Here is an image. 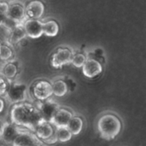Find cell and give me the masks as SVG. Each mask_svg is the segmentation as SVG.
<instances>
[{
	"label": "cell",
	"mask_w": 146,
	"mask_h": 146,
	"mask_svg": "<svg viewBox=\"0 0 146 146\" xmlns=\"http://www.w3.org/2000/svg\"><path fill=\"white\" fill-rule=\"evenodd\" d=\"M10 120L14 125L33 133L36 127L44 121L38 108L27 102L14 104L10 111Z\"/></svg>",
	"instance_id": "cell-1"
},
{
	"label": "cell",
	"mask_w": 146,
	"mask_h": 146,
	"mask_svg": "<svg viewBox=\"0 0 146 146\" xmlns=\"http://www.w3.org/2000/svg\"><path fill=\"white\" fill-rule=\"evenodd\" d=\"M97 127L104 139L111 140L120 134L122 128V123L116 115L108 113L103 115L98 119Z\"/></svg>",
	"instance_id": "cell-2"
},
{
	"label": "cell",
	"mask_w": 146,
	"mask_h": 146,
	"mask_svg": "<svg viewBox=\"0 0 146 146\" xmlns=\"http://www.w3.org/2000/svg\"><path fill=\"white\" fill-rule=\"evenodd\" d=\"M27 86L20 82L11 83L5 92V98L11 104L25 102L27 98Z\"/></svg>",
	"instance_id": "cell-3"
},
{
	"label": "cell",
	"mask_w": 146,
	"mask_h": 146,
	"mask_svg": "<svg viewBox=\"0 0 146 146\" xmlns=\"http://www.w3.org/2000/svg\"><path fill=\"white\" fill-rule=\"evenodd\" d=\"M20 132L14 139L13 146H39L40 140L36 137L34 133L19 127Z\"/></svg>",
	"instance_id": "cell-4"
},
{
	"label": "cell",
	"mask_w": 146,
	"mask_h": 146,
	"mask_svg": "<svg viewBox=\"0 0 146 146\" xmlns=\"http://www.w3.org/2000/svg\"><path fill=\"white\" fill-rule=\"evenodd\" d=\"M36 107L39 110L44 121L50 122L54 115L59 110L60 105L54 99L50 98L44 101H38Z\"/></svg>",
	"instance_id": "cell-5"
},
{
	"label": "cell",
	"mask_w": 146,
	"mask_h": 146,
	"mask_svg": "<svg viewBox=\"0 0 146 146\" xmlns=\"http://www.w3.org/2000/svg\"><path fill=\"white\" fill-rule=\"evenodd\" d=\"M74 53L68 48H59L53 54L51 58V65L55 68H61L62 66L71 62Z\"/></svg>",
	"instance_id": "cell-6"
},
{
	"label": "cell",
	"mask_w": 146,
	"mask_h": 146,
	"mask_svg": "<svg viewBox=\"0 0 146 146\" xmlns=\"http://www.w3.org/2000/svg\"><path fill=\"white\" fill-rule=\"evenodd\" d=\"M33 94L38 101H44L51 98L53 95L51 84L46 80H39L36 82L33 87Z\"/></svg>",
	"instance_id": "cell-7"
},
{
	"label": "cell",
	"mask_w": 146,
	"mask_h": 146,
	"mask_svg": "<svg viewBox=\"0 0 146 146\" xmlns=\"http://www.w3.org/2000/svg\"><path fill=\"white\" fill-rule=\"evenodd\" d=\"M23 27L26 35L32 38H38L43 34V22L38 19H27Z\"/></svg>",
	"instance_id": "cell-8"
},
{
	"label": "cell",
	"mask_w": 146,
	"mask_h": 146,
	"mask_svg": "<svg viewBox=\"0 0 146 146\" xmlns=\"http://www.w3.org/2000/svg\"><path fill=\"white\" fill-rule=\"evenodd\" d=\"M103 71L101 63L93 58H87L84 65L82 66L83 74L90 79L95 78L99 75Z\"/></svg>",
	"instance_id": "cell-9"
},
{
	"label": "cell",
	"mask_w": 146,
	"mask_h": 146,
	"mask_svg": "<svg viewBox=\"0 0 146 146\" xmlns=\"http://www.w3.org/2000/svg\"><path fill=\"white\" fill-rule=\"evenodd\" d=\"M7 16L17 24H23L27 19L25 13V8L21 3H16L9 5Z\"/></svg>",
	"instance_id": "cell-10"
},
{
	"label": "cell",
	"mask_w": 146,
	"mask_h": 146,
	"mask_svg": "<svg viewBox=\"0 0 146 146\" xmlns=\"http://www.w3.org/2000/svg\"><path fill=\"white\" fill-rule=\"evenodd\" d=\"M73 113L68 110L63 108H59V110L56 111V113L54 115L52 119L50 120V123L53 125V127H67L69 121L73 117Z\"/></svg>",
	"instance_id": "cell-11"
},
{
	"label": "cell",
	"mask_w": 146,
	"mask_h": 146,
	"mask_svg": "<svg viewBox=\"0 0 146 146\" xmlns=\"http://www.w3.org/2000/svg\"><path fill=\"white\" fill-rule=\"evenodd\" d=\"M44 12V3L38 0L30 2L25 8V13L27 19H39Z\"/></svg>",
	"instance_id": "cell-12"
},
{
	"label": "cell",
	"mask_w": 146,
	"mask_h": 146,
	"mask_svg": "<svg viewBox=\"0 0 146 146\" xmlns=\"http://www.w3.org/2000/svg\"><path fill=\"white\" fill-rule=\"evenodd\" d=\"M55 133V129L53 125L48 121H43L35 129L34 134L39 140H44L51 137Z\"/></svg>",
	"instance_id": "cell-13"
},
{
	"label": "cell",
	"mask_w": 146,
	"mask_h": 146,
	"mask_svg": "<svg viewBox=\"0 0 146 146\" xmlns=\"http://www.w3.org/2000/svg\"><path fill=\"white\" fill-rule=\"evenodd\" d=\"M20 128L19 127L9 123H3V129H2V136L1 139L8 144H12L14 139L19 133Z\"/></svg>",
	"instance_id": "cell-14"
},
{
	"label": "cell",
	"mask_w": 146,
	"mask_h": 146,
	"mask_svg": "<svg viewBox=\"0 0 146 146\" xmlns=\"http://www.w3.org/2000/svg\"><path fill=\"white\" fill-rule=\"evenodd\" d=\"M26 32L23 24H16L11 30L9 31L8 43L10 44H16L26 37Z\"/></svg>",
	"instance_id": "cell-15"
},
{
	"label": "cell",
	"mask_w": 146,
	"mask_h": 146,
	"mask_svg": "<svg viewBox=\"0 0 146 146\" xmlns=\"http://www.w3.org/2000/svg\"><path fill=\"white\" fill-rule=\"evenodd\" d=\"M84 121L83 119L80 116H73L69 121L67 128L72 133V135H78L83 129Z\"/></svg>",
	"instance_id": "cell-16"
},
{
	"label": "cell",
	"mask_w": 146,
	"mask_h": 146,
	"mask_svg": "<svg viewBox=\"0 0 146 146\" xmlns=\"http://www.w3.org/2000/svg\"><path fill=\"white\" fill-rule=\"evenodd\" d=\"M51 86H52L53 95H55L56 97H59V98L63 97L64 95H66L67 92H68V90L67 83L62 80H55L51 84Z\"/></svg>",
	"instance_id": "cell-17"
},
{
	"label": "cell",
	"mask_w": 146,
	"mask_h": 146,
	"mask_svg": "<svg viewBox=\"0 0 146 146\" xmlns=\"http://www.w3.org/2000/svg\"><path fill=\"white\" fill-rule=\"evenodd\" d=\"M59 32V26L55 21L43 22V33L49 37L56 36Z\"/></svg>",
	"instance_id": "cell-18"
},
{
	"label": "cell",
	"mask_w": 146,
	"mask_h": 146,
	"mask_svg": "<svg viewBox=\"0 0 146 146\" xmlns=\"http://www.w3.org/2000/svg\"><path fill=\"white\" fill-rule=\"evenodd\" d=\"M55 134H56V137L57 139V141L62 142V143H65V142L69 141L73 137L72 133L69 132V130L67 128V127H56L55 130Z\"/></svg>",
	"instance_id": "cell-19"
},
{
	"label": "cell",
	"mask_w": 146,
	"mask_h": 146,
	"mask_svg": "<svg viewBox=\"0 0 146 146\" xmlns=\"http://www.w3.org/2000/svg\"><path fill=\"white\" fill-rule=\"evenodd\" d=\"M17 67L15 64H14L13 62H7L3 68V76L8 80H10L12 79H14L16 74H17Z\"/></svg>",
	"instance_id": "cell-20"
},
{
	"label": "cell",
	"mask_w": 146,
	"mask_h": 146,
	"mask_svg": "<svg viewBox=\"0 0 146 146\" xmlns=\"http://www.w3.org/2000/svg\"><path fill=\"white\" fill-rule=\"evenodd\" d=\"M87 57L82 54V53H77V54H74L71 59V63L75 67V68H82V66L84 65V63L86 62Z\"/></svg>",
	"instance_id": "cell-21"
},
{
	"label": "cell",
	"mask_w": 146,
	"mask_h": 146,
	"mask_svg": "<svg viewBox=\"0 0 146 146\" xmlns=\"http://www.w3.org/2000/svg\"><path fill=\"white\" fill-rule=\"evenodd\" d=\"M12 50L8 45H1L0 47V59L7 61L12 56Z\"/></svg>",
	"instance_id": "cell-22"
},
{
	"label": "cell",
	"mask_w": 146,
	"mask_h": 146,
	"mask_svg": "<svg viewBox=\"0 0 146 146\" xmlns=\"http://www.w3.org/2000/svg\"><path fill=\"white\" fill-rule=\"evenodd\" d=\"M9 4L3 2H0V26H3L5 21L7 20V11Z\"/></svg>",
	"instance_id": "cell-23"
},
{
	"label": "cell",
	"mask_w": 146,
	"mask_h": 146,
	"mask_svg": "<svg viewBox=\"0 0 146 146\" xmlns=\"http://www.w3.org/2000/svg\"><path fill=\"white\" fill-rule=\"evenodd\" d=\"M7 88H8V84H7L5 79L0 75V97L5 94Z\"/></svg>",
	"instance_id": "cell-24"
},
{
	"label": "cell",
	"mask_w": 146,
	"mask_h": 146,
	"mask_svg": "<svg viewBox=\"0 0 146 146\" xmlns=\"http://www.w3.org/2000/svg\"><path fill=\"white\" fill-rule=\"evenodd\" d=\"M43 142H44V144H47V145H52V144L56 143V142H57V139H56V134L54 133V134H53L51 137H50L49 139L43 140Z\"/></svg>",
	"instance_id": "cell-25"
},
{
	"label": "cell",
	"mask_w": 146,
	"mask_h": 146,
	"mask_svg": "<svg viewBox=\"0 0 146 146\" xmlns=\"http://www.w3.org/2000/svg\"><path fill=\"white\" fill-rule=\"evenodd\" d=\"M3 109H4V101L2 98H0V113L3 112Z\"/></svg>",
	"instance_id": "cell-26"
},
{
	"label": "cell",
	"mask_w": 146,
	"mask_h": 146,
	"mask_svg": "<svg viewBox=\"0 0 146 146\" xmlns=\"http://www.w3.org/2000/svg\"><path fill=\"white\" fill-rule=\"evenodd\" d=\"M3 123H2L0 121V139H1V136H2V129H3Z\"/></svg>",
	"instance_id": "cell-27"
},
{
	"label": "cell",
	"mask_w": 146,
	"mask_h": 146,
	"mask_svg": "<svg viewBox=\"0 0 146 146\" xmlns=\"http://www.w3.org/2000/svg\"><path fill=\"white\" fill-rule=\"evenodd\" d=\"M0 47H1V44H0Z\"/></svg>",
	"instance_id": "cell-28"
},
{
	"label": "cell",
	"mask_w": 146,
	"mask_h": 146,
	"mask_svg": "<svg viewBox=\"0 0 146 146\" xmlns=\"http://www.w3.org/2000/svg\"><path fill=\"white\" fill-rule=\"evenodd\" d=\"M0 2H1V0H0Z\"/></svg>",
	"instance_id": "cell-29"
}]
</instances>
